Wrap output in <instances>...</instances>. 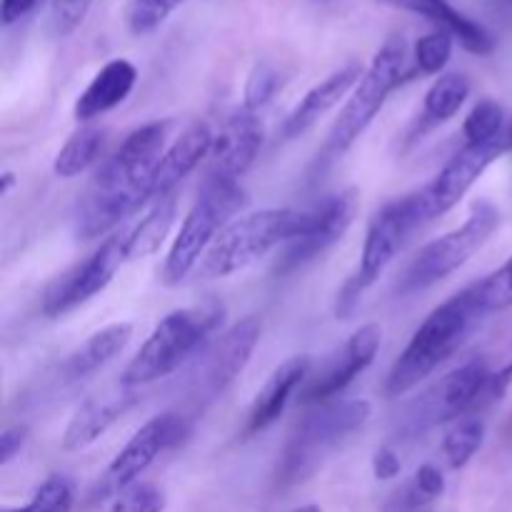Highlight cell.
<instances>
[{"mask_svg":"<svg viewBox=\"0 0 512 512\" xmlns=\"http://www.w3.org/2000/svg\"><path fill=\"white\" fill-rule=\"evenodd\" d=\"M468 288L485 315L512 308V258Z\"/></svg>","mask_w":512,"mask_h":512,"instance_id":"29","label":"cell"},{"mask_svg":"<svg viewBox=\"0 0 512 512\" xmlns=\"http://www.w3.org/2000/svg\"><path fill=\"white\" fill-rule=\"evenodd\" d=\"M400 470H403V465H400L398 453H395L393 448H388V445H385V448H380L378 453H375V458H373V475H375V478H378V480H393V478H398Z\"/></svg>","mask_w":512,"mask_h":512,"instance_id":"40","label":"cell"},{"mask_svg":"<svg viewBox=\"0 0 512 512\" xmlns=\"http://www.w3.org/2000/svg\"><path fill=\"white\" fill-rule=\"evenodd\" d=\"M215 133L208 123H195L165 150L158 170H155V198L160 200L173 193L180 180L188 178L203 160H208L210 148H213Z\"/></svg>","mask_w":512,"mask_h":512,"instance_id":"22","label":"cell"},{"mask_svg":"<svg viewBox=\"0 0 512 512\" xmlns=\"http://www.w3.org/2000/svg\"><path fill=\"white\" fill-rule=\"evenodd\" d=\"M490 380V368L483 358H473L435 383L415 403L410 428L425 430L440 423H455L465 415L478 413L480 398Z\"/></svg>","mask_w":512,"mask_h":512,"instance_id":"13","label":"cell"},{"mask_svg":"<svg viewBox=\"0 0 512 512\" xmlns=\"http://www.w3.org/2000/svg\"><path fill=\"white\" fill-rule=\"evenodd\" d=\"M190 435V423L180 413H160L150 418L125 448L115 455L113 463L100 480V495H118L128 485L138 483L140 475L165 453L183 443Z\"/></svg>","mask_w":512,"mask_h":512,"instance_id":"11","label":"cell"},{"mask_svg":"<svg viewBox=\"0 0 512 512\" xmlns=\"http://www.w3.org/2000/svg\"><path fill=\"white\" fill-rule=\"evenodd\" d=\"M453 43L455 38L448 30H433V33L423 35L413 48L415 70L423 75L443 73L453 55Z\"/></svg>","mask_w":512,"mask_h":512,"instance_id":"31","label":"cell"},{"mask_svg":"<svg viewBox=\"0 0 512 512\" xmlns=\"http://www.w3.org/2000/svg\"><path fill=\"white\" fill-rule=\"evenodd\" d=\"M103 138L105 133L100 128H95V125H83L80 130H75L65 140L63 148L58 150V155H55L53 173L65 180L85 173L98 160L100 150H103Z\"/></svg>","mask_w":512,"mask_h":512,"instance_id":"26","label":"cell"},{"mask_svg":"<svg viewBox=\"0 0 512 512\" xmlns=\"http://www.w3.org/2000/svg\"><path fill=\"white\" fill-rule=\"evenodd\" d=\"M25 443H28V425H8L0 433V465L13 463L15 455L25 448Z\"/></svg>","mask_w":512,"mask_h":512,"instance_id":"38","label":"cell"},{"mask_svg":"<svg viewBox=\"0 0 512 512\" xmlns=\"http://www.w3.org/2000/svg\"><path fill=\"white\" fill-rule=\"evenodd\" d=\"M380 3H388L393 8L405 10V13L420 15V18L438 25V30H448L468 53L490 55L495 50L493 33L470 15L460 13L448 0H380Z\"/></svg>","mask_w":512,"mask_h":512,"instance_id":"20","label":"cell"},{"mask_svg":"<svg viewBox=\"0 0 512 512\" xmlns=\"http://www.w3.org/2000/svg\"><path fill=\"white\" fill-rule=\"evenodd\" d=\"M5 512H73V485L63 475H50L38 485L28 505Z\"/></svg>","mask_w":512,"mask_h":512,"instance_id":"33","label":"cell"},{"mask_svg":"<svg viewBox=\"0 0 512 512\" xmlns=\"http://www.w3.org/2000/svg\"><path fill=\"white\" fill-rule=\"evenodd\" d=\"M485 440V425L483 420L475 418V415H465V418L450 423V428L445 430L443 438V453L448 458L450 468H465L470 460L475 458L480 448H483Z\"/></svg>","mask_w":512,"mask_h":512,"instance_id":"28","label":"cell"},{"mask_svg":"<svg viewBox=\"0 0 512 512\" xmlns=\"http://www.w3.org/2000/svg\"><path fill=\"white\" fill-rule=\"evenodd\" d=\"M470 95V83L463 73H443L435 78L423 100V120L428 125L448 123L458 115Z\"/></svg>","mask_w":512,"mask_h":512,"instance_id":"27","label":"cell"},{"mask_svg":"<svg viewBox=\"0 0 512 512\" xmlns=\"http://www.w3.org/2000/svg\"><path fill=\"white\" fill-rule=\"evenodd\" d=\"M310 215H313L310 228L303 235L290 240L288 245H283V253L278 255V263H275V275L278 278L313 263L325 250L333 248L338 240H343V235L348 233L355 215H358V193L348 188L335 195H328V198H323L310 210Z\"/></svg>","mask_w":512,"mask_h":512,"instance_id":"14","label":"cell"},{"mask_svg":"<svg viewBox=\"0 0 512 512\" xmlns=\"http://www.w3.org/2000/svg\"><path fill=\"white\" fill-rule=\"evenodd\" d=\"M225 305L220 300L208 298L190 308L173 310L165 315L153 333L148 335L135 358L125 365L120 375V385L128 390L150 385L160 378H168L170 373L188 363L193 355L203 353L208 348L210 338L225 323Z\"/></svg>","mask_w":512,"mask_h":512,"instance_id":"3","label":"cell"},{"mask_svg":"<svg viewBox=\"0 0 512 512\" xmlns=\"http://www.w3.org/2000/svg\"><path fill=\"white\" fill-rule=\"evenodd\" d=\"M175 220V198L165 195V198L153 200L148 213L133 225V228L123 230L125 238V258L130 260H143L148 255L158 253L163 240L168 238L170 225Z\"/></svg>","mask_w":512,"mask_h":512,"instance_id":"25","label":"cell"},{"mask_svg":"<svg viewBox=\"0 0 512 512\" xmlns=\"http://www.w3.org/2000/svg\"><path fill=\"white\" fill-rule=\"evenodd\" d=\"M423 223L425 215L423 208H420L418 193H410L405 198L383 205L370 218L363 250H360L358 270L338 290V300H335V315H338V320H350L358 313L365 290L378 283L380 275L388 270L395 255L400 253L405 238Z\"/></svg>","mask_w":512,"mask_h":512,"instance_id":"7","label":"cell"},{"mask_svg":"<svg viewBox=\"0 0 512 512\" xmlns=\"http://www.w3.org/2000/svg\"><path fill=\"white\" fill-rule=\"evenodd\" d=\"M290 512H323L318 508V505H303V508H295V510H290Z\"/></svg>","mask_w":512,"mask_h":512,"instance_id":"43","label":"cell"},{"mask_svg":"<svg viewBox=\"0 0 512 512\" xmlns=\"http://www.w3.org/2000/svg\"><path fill=\"white\" fill-rule=\"evenodd\" d=\"M125 263H128V258H125V238L123 230H120V233L105 238L90 258L73 265L68 273L60 275L50 285L43 298V313L48 318H63V315L73 313L75 308L103 293Z\"/></svg>","mask_w":512,"mask_h":512,"instance_id":"12","label":"cell"},{"mask_svg":"<svg viewBox=\"0 0 512 512\" xmlns=\"http://www.w3.org/2000/svg\"><path fill=\"white\" fill-rule=\"evenodd\" d=\"M310 210L268 208L235 218L215 238L205 258L200 260L198 275L205 280L228 278L248 265L258 263L270 250L288 245L310 228Z\"/></svg>","mask_w":512,"mask_h":512,"instance_id":"4","label":"cell"},{"mask_svg":"<svg viewBox=\"0 0 512 512\" xmlns=\"http://www.w3.org/2000/svg\"><path fill=\"white\" fill-rule=\"evenodd\" d=\"M165 493L153 483H133L120 490L113 500L110 512H163Z\"/></svg>","mask_w":512,"mask_h":512,"instance_id":"35","label":"cell"},{"mask_svg":"<svg viewBox=\"0 0 512 512\" xmlns=\"http://www.w3.org/2000/svg\"><path fill=\"white\" fill-rule=\"evenodd\" d=\"M260 320L248 315L233 328L225 330L203 355L200 375L195 378V398L213 400L238 378L250 363V355L255 353L260 340Z\"/></svg>","mask_w":512,"mask_h":512,"instance_id":"16","label":"cell"},{"mask_svg":"<svg viewBox=\"0 0 512 512\" xmlns=\"http://www.w3.org/2000/svg\"><path fill=\"white\" fill-rule=\"evenodd\" d=\"M310 375H313V360H310L308 355H293V358L283 360V363L268 375L265 385L258 390L253 403H250L248 418H245L243 428L245 438L268 430L270 425L285 413V408H288L290 400L295 398V393H298L300 388H305Z\"/></svg>","mask_w":512,"mask_h":512,"instance_id":"18","label":"cell"},{"mask_svg":"<svg viewBox=\"0 0 512 512\" xmlns=\"http://www.w3.org/2000/svg\"><path fill=\"white\" fill-rule=\"evenodd\" d=\"M135 405L133 393L108 395V398H90L75 410L68 428L63 433L65 450H85L103 438L125 413Z\"/></svg>","mask_w":512,"mask_h":512,"instance_id":"23","label":"cell"},{"mask_svg":"<svg viewBox=\"0 0 512 512\" xmlns=\"http://www.w3.org/2000/svg\"><path fill=\"white\" fill-rule=\"evenodd\" d=\"M245 203H248V195L240 188V183L200 185L198 198L185 215L163 263L160 278L168 288L180 285L198 268L215 238L233 223V218L245 208Z\"/></svg>","mask_w":512,"mask_h":512,"instance_id":"8","label":"cell"},{"mask_svg":"<svg viewBox=\"0 0 512 512\" xmlns=\"http://www.w3.org/2000/svg\"><path fill=\"white\" fill-rule=\"evenodd\" d=\"M500 228V213L490 203H475L468 220L455 230L445 233L443 238L433 240L415 255L410 268L400 280V293H418V290L433 288L440 280L458 273L485 243Z\"/></svg>","mask_w":512,"mask_h":512,"instance_id":"9","label":"cell"},{"mask_svg":"<svg viewBox=\"0 0 512 512\" xmlns=\"http://www.w3.org/2000/svg\"><path fill=\"white\" fill-rule=\"evenodd\" d=\"M368 418L370 403L360 398L333 400V403L310 408L308 415H303L300 423L295 425L283 455H280V488H290V485L308 480L343 440H348L368 423Z\"/></svg>","mask_w":512,"mask_h":512,"instance_id":"6","label":"cell"},{"mask_svg":"<svg viewBox=\"0 0 512 512\" xmlns=\"http://www.w3.org/2000/svg\"><path fill=\"white\" fill-rule=\"evenodd\" d=\"M510 385H512V363L505 365V368L498 370V373H490V380H488V385H485L478 410H483V408H488V405L503 400L505 393L510 390Z\"/></svg>","mask_w":512,"mask_h":512,"instance_id":"39","label":"cell"},{"mask_svg":"<svg viewBox=\"0 0 512 512\" xmlns=\"http://www.w3.org/2000/svg\"><path fill=\"white\" fill-rule=\"evenodd\" d=\"M512 150V125L490 143H465L453 158L445 163V168L430 180L425 188L418 190L420 208H423L425 223L440 218L448 210H453L465 195L470 193L475 183L485 175V170Z\"/></svg>","mask_w":512,"mask_h":512,"instance_id":"10","label":"cell"},{"mask_svg":"<svg viewBox=\"0 0 512 512\" xmlns=\"http://www.w3.org/2000/svg\"><path fill=\"white\" fill-rule=\"evenodd\" d=\"M363 65L348 63L340 70L330 73L328 78H323L320 83H315L308 93L300 98V103L295 105L288 113V118L280 125V133L285 140H295L303 133H308L325 113L335 108L350 90L358 85V80L363 78Z\"/></svg>","mask_w":512,"mask_h":512,"instance_id":"19","label":"cell"},{"mask_svg":"<svg viewBox=\"0 0 512 512\" xmlns=\"http://www.w3.org/2000/svg\"><path fill=\"white\" fill-rule=\"evenodd\" d=\"M133 338V325L130 323H113L105 325V328L95 330L83 345H80L75 353L68 355V360L63 363V375L65 380H83L88 375L98 373L103 365H108L110 360L118 358L125 350V345Z\"/></svg>","mask_w":512,"mask_h":512,"instance_id":"24","label":"cell"},{"mask_svg":"<svg viewBox=\"0 0 512 512\" xmlns=\"http://www.w3.org/2000/svg\"><path fill=\"white\" fill-rule=\"evenodd\" d=\"M485 313L475 303L470 288L440 303L428 318L420 323L410 343L395 360L385 378V398L395 400L418 388L425 378L435 373L448 358H453L465 340L470 338Z\"/></svg>","mask_w":512,"mask_h":512,"instance_id":"2","label":"cell"},{"mask_svg":"<svg viewBox=\"0 0 512 512\" xmlns=\"http://www.w3.org/2000/svg\"><path fill=\"white\" fill-rule=\"evenodd\" d=\"M135 83H138V68H135L130 60L115 58L108 60L98 73L93 75V80L88 83V88L78 95L73 105V115L80 123H90L98 115L108 113V110L118 108L120 103L128 100V95L133 93Z\"/></svg>","mask_w":512,"mask_h":512,"instance_id":"21","label":"cell"},{"mask_svg":"<svg viewBox=\"0 0 512 512\" xmlns=\"http://www.w3.org/2000/svg\"><path fill=\"white\" fill-rule=\"evenodd\" d=\"M380 343H383L380 325L368 323L355 330L348 343H345V348L330 363H325L323 370L310 375L303 393H300V403L308 405V408L333 403L338 395H343L355 383L360 373H365L373 365Z\"/></svg>","mask_w":512,"mask_h":512,"instance_id":"15","label":"cell"},{"mask_svg":"<svg viewBox=\"0 0 512 512\" xmlns=\"http://www.w3.org/2000/svg\"><path fill=\"white\" fill-rule=\"evenodd\" d=\"M15 183H18V180H15V173L5 170V173L0 175V195H8L10 190L15 188Z\"/></svg>","mask_w":512,"mask_h":512,"instance_id":"42","label":"cell"},{"mask_svg":"<svg viewBox=\"0 0 512 512\" xmlns=\"http://www.w3.org/2000/svg\"><path fill=\"white\" fill-rule=\"evenodd\" d=\"M505 130H508L505 110L493 98L478 100L463 123L465 143H490V140H498Z\"/></svg>","mask_w":512,"mask_h":512,"instance_id":"30","label":"cell"},{"mask_svg":"<svg viewBox=\"0 0 512 512\" xmlns=\"http://www.w3.org/2000/svg\"><path fill=\"white\" fill-rule=\"evenodd\" d=\"M93 0H50V33L65 38L73 33L88 15Z\"/></svg>","mask_w":512,"mask_h":512,"instance_id":"37","label":"cell"},{"mask_svg":"<svg viewBox=\"0 0 512 512\" xmlns=\"http://www.w3.org/2000/svg\"><path fill=\"white\" fill-rule=\"evenodd\" d=\"M445 493V478L443 473H440L435 465H420L418 470H415L413 480H410V485L405 488V493L400 495V503H403V510L408 512H418L423 508H428L433 500H438L440 495Z\"/></svg>","mask_w":512,"mask_h":512,"instance_id":"34","label":"cell"},{"mask_svg":"<svg viewBox=\"0 0 512 512\" xmlns=\"http://www.w3.org/2000/svg\"><path fill=\"white\" fill-rule=\"evenodd\" d=\"M180 3L183 0H128L125 23L133 35L153 33L180 8Z\"/></svg>","mask_w":512,"mask_h":512,"instance_id":"32","label":"cell"},{"mask_svg":"<svg viewBox=\"0 0 512 512\" xmlns=\"http://www.w3.org/2000/svg\"><path fill=\"white\" fill-rule=\"evenodd\" d=\"M415 73L418 70L408 65V45H405L403 35H393V38L385 40L378 53H375V58L370 60L368 68H365L363 78L358 80V85L350 93L348 103L343 105L333 128H330L328 143H325L323 150L325 163L343 158L358 143L360 135L370 128L375 115L383 110L385 100L405 80L413 78Z\"/></svg>","mask_w":512,"mask_h":512,"instance_id":"5","label":"cell"},{"mask_svg":"<svg viewBox=\"0 0 512 512\" xmlns=\"http://www.w3.org/2000/svg\"><path fill=\"white\" fill-rule=\"evenodd\" d=\"M265 130L258 113L240 108L225 120L223 130L215 135L213 148L205 160L203 183H238L263 148Z\"/></svg>","mask_w":512,"mask_h":512,"instance_id":"17","label":"cell"},{"mask_svg":"<svg viewBox=\"0 0 512 512\" xmlns=\"http://www.w3.org/2000/svg\"><path fill=\"white\" fill-rule=\"evenodd\" d=\"M170 123H148L123 140L113 158L95 173L75 215L80 240H95L118 228L155 198V170L165 155Z\"/></svg>","mask_w":512,"mask_h":512,"instance_id":"1","label":"cell"},{"mask_svg":"<svg viewBox=\"0 0 512 512\" xmlns=\"http://www.w3.org/2000/svg\"><path fill=\"white\" fill-rule=\"evenodd\" d=\"M278 88H280L278 70H275L270 63L255 65V70L250 73V78H248V85H245L243 108L258 113L260 108H265V105L273 100V95L278 93Z\"/></svg>","mask_w":512,"mask_h":512,"instance_id":"36","label":"cell"},{"mask_svg":"<svg viewBox=\"0 0 512 512\" xmlns=\"http://www.w3.org/2000/svg\"><path fill=\"white\" fill-rule=\"evenodd\" d=\"M40 0H3L0 3V18H3V25L18 23L20 18H25L28 13H33L38 8Z\"/></svg>","mask_w":512,"mask_h":512,"instance_id":"41","label":"cell"}]
</instances>
